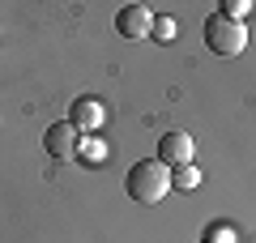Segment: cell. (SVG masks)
I'll use <instances>...</instances> for the list:
<instances>
[{
  "label": "cell",
  "mask_w": 256,
  "mask_h": 243,
  "mask_svg": "<svg viewBox=\"0 0 256 243\" xmlns=\"http://www.w3.org/2000/svg\"><path fill=\"white\" fill-rule=\"evenodd\" d=\"M124 192L141 205H158V200L171 192V171H166L158 158H141L128 166V180H124Z\"/></svg>",
  "instance_id": "6da1fadb"
},
{
  "label": "cell",
  "mask_w": 256,
  "mask_h": 243,
  "mask_svg": "<svg viewBox=\"0 0 256 243\" xmlns=\"http://www.w3.org/2000/svg\"><path fill=\"white\" fill-rule=\"evenodd\" d=\"M205 47L214 56H222V60H235L248 47V26L235 18H222V13H210L205 18Z\"/></svg>",
  "instance_id": "7a4b0ae2"
},
{
  "label": "cell",
  "mask_w": 256,
  "mask_h": 243,
  "mask_svg": "<svg viewBox=\"0 0 256 243\" xmlns=\"http://www.w3.org/2000/svg\"><path fill=\"white\" fill-rule=\"evenodd\" d=\"M116 34L128 38V43H137V38H150L154 34V13L146 4H124L116 13Z\"/></svg>",
  "instance_id": "3957f363"
},
{
  "label": "cell",
  "mask_w": 256,
  "mask_h": 243,
  "mask_svg": "<svg viewBox=\"0 0 256 243\" xmlns=\"http://www.w3.org/2000/svg\"><path fill=\"white\" fill-rule=\"evenodd\" d=\"M192 158H196V145H192L188 132H162V141H158V162H162L166 171H175V166H192Z\"/></svg>",
  "instance_id": "277c9868"
},
{
  "label": "cell",
  "mask_w": 256,
  "mask_h": 243,
  "mask_svg": "<svg viewBox=\"0 0 256 243\" xmlns=\"http://www.w3.org/2000/svg\"><path fill=\"white\" fill-rule=\"evenodd\" d=\"M68 124H73L77 132H86V136H98V128L107 124V107H102V102L94 98V94H82V98H73Z\"/></svg>",
  "instance_id": "5b68a950"
},
{
  "label": "cell",
  "mask_w": 256,
  "mask_h": 243,
  "mask_svg": "<svg viewBox=\"0 0 256 243\" xmlns=\"http://www.w3.org/2000/svg\"><path fill=\"white\" fill-rule=\"evenodd\" d=\"M77 141H82V136H77V128L68 124V120H56V124L43 132V150L52 154L56 162H68V158H77Z\"/></svg>",
  "instance_id": "8992f818"
},
{
  "label": "cell",
  "mask_w": 256,
  "mask_h": 243,
  "mask_svg": "<svg viewBox=\"0 0 256 243\" xmlns=\"http://www.w3.org/2000/svg\"><path fill=\"white\" fill-rule=\"evenodd\" d=\"M77 158H82V166H102V158H107V141H102V136H86V141H77Z\"/></svg>",
  "instance_id": "52a82bcc"
},
{
  "label": "cell",
  "mask_w": 256,
  "mask_h": 243,
  "mask_svg": "<svg viewBox=\"0 0 256 243\" xmlns=\"http://www.w3.org/2000/svg\"><path fill=\"white\" fill-rule=\"evenodd\" d=\"M196 184H201V171H196V166H175L171 171V188H196Z\"/></svg>",
  "instance_id": "ba28073f"
},
{
  "label": "cell",
  "mask_w": 256,
  "mask_h": 243,
  "mask_svg": "<svg viewBox=\"0 0 256 243\" xmlns=\"http://www.w3.org/2000/svg\"><path fill=\"white\" fill-rule=\"evenodd\" d=\"M175 34H180V22H175V18H166V13H162V18H154V34H150V38H158V43H171Z\"/></svg>",
  "instance_id": "9c48e42d"
},
{
  "label": "cell",
  "mask_w": 256,
  "mask_h": 243,
  "mask_svg": "<svg viewBox=\"0 0 256 243\" xmlns=\"http://www.w3.org/2000/svg\"><path fill=\"white\" fill-rule=\"evenodd\" d=\"M205 243H239V234H235L230 222H214L210 230H205Z\"/></svg>",
  "instance_id": "30bf717a"
},
{
  "label": "cell",
  "mask_w": 256,
  "mask_h": 243,
  "mask_svg": "<svg viewBox=\"0 0 256 243\" xmlns=\"http://www.w3.org/2000/svg\"><path fill=\"white\" fill-rule=\"evenodd\" d=\"M222 18H235V22H244L248 13H252V0H222Z\"/></svg>",
  "instance_id": "8fae6325"
}]
</instances>
